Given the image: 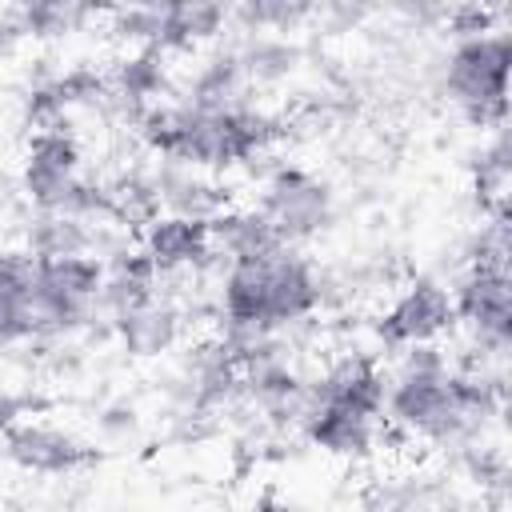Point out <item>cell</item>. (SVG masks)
I'll return each mask as SVG.
<instances>
[{
	"label": "cell",
	"mask_w": 512,
	"mask_h": 512,
	"mask_svg": "<svg viewBox=\"0 0 512 512\" xmlns=\"http://www.w3.org/2000/svg\"><path fill=\"white\" fill-rule=\"evenodd\" d=\"M96 8L100 0H16V20L36 40H60L80 32Z\"/></svg>",
	"instance_id": "cell-20"
},
{
	"label": "cell",
	"mask_w": 512,
	"mask_h": 512,
	"mask_svg": "<svg viewBox=\"0 0 512 512\" xmlns=\"http://www.w3.org/2000/svg\"><path fill=\"white\" fill-rule=\"evenodd\" d=\"M312 388H316L320 400L356 404L364 412H384V396H388V380L376 368V360H368V356H344V360H336Z\"/></svg>",
	"instance_id": "cell-15"
},
{
	"label": "cell",
	"mask_w": 512,
	"mask_h": 512,
	"mask_svg": "<svg viewBox=\"0 0 512 512\" xmlns=\"http://www.w3.org/2000/svg\"><path fill=\"white\" fill-rule=\"evenodd\" d=\"M244 92H248V80H244V68L236 60V52H220L196 72V80L188 88V104H196V108H236V104H244Z\"/></svg>",
	"instance_id": "cell-22"
},
{
	"label": "cell",
	"mask_w": 512,
	"mask_h": 512,
	"mask_svg": "<svg viewBox=\"0 0 512 512\" xmlns=\"http://www.w3.org/2000/svg\"><path fill=\"white\" fill-rule=\"evenodd\" d=\"M296 56H300V52H296L288 40L272 36V32H252V40L236 52L248 88H252V84H276V80H284V76L296 68Z\"/></svg>",
	"instance_id": "cell-23"
},
{
	"label": "cell",
	"mask_w": 512,
	"mask_h": 512,
	"mask_svg": "<svg viewBox=\"0 0 512 512\" xmlns=\"http://www.w3.org/2000/svg\"><path fill=\"white\" fill-rule=\"evenodd\" d=\"M300 428L320 452L344 456V460H360L376 444L380 412H364L356 404H340V400H320L316 396V404H312V412L304 416Z\"/></svg>",
	"instance_id": "cell-10"
},
{
	"label": "cell",
	"mask_w": 512,
	"mask_h": 512,
	"mask_svg": "<svg viewBox=\"0 0 512 512\" xmlns=\"http://www.w3.org/2000/svg\"><path fill=\"white\" fill-rule=\"evenodd\" d=\"M504 188H508V132L500 124L496 140L476 160V200H480V208H488V212L504 208Z\"/></svg>",
	"instance_id": "cell-25"
},
{
	"label": "cell",
	"mask_w": 512,
	"mask_h": 512,
	"mask_svg": "<svg viewBox=\"0 0 512 512\" xmlns=\"http://www.w3.org/2000/svg\"><path fill=\"white\" fill-rule=\"evenodd\" d=\"M152 184H156V200H160L168 212L196 216V220H212V216L224 212V192H220L212 180H204L200 168H192V164L168 160Z\"/></svg>",
	"instance_id": "cell-17"
},
{
	"label": "cell",
	"mask_w": 512,
	"mask_h": 512,
	"mask_svg": "<svg viewBox=\"0 0 512 512\" xmlns=\"http://www.w3.org/2000/svg\"><path fill=\"white\" fill-rule=\"evenodd\" d=\"M156 276L160 268L148 260V252H120L112 260V268L104 272L100 284V308H108L112 316L144 304L148 296H156Z\"/></svg>",
	"instance_id": "cell-19"
},
{
	"label": "cell",
	"mask_w": 512,
	"mask_h": 512,
	"mask_svg": "<svg viewBox=\"0 0 512 512\" xmlns=\"http://www.w3.org/2000/svg\"><path fill=\"white\" fill-rule=\"evenodd\" d=\"M164 64H160V52L156 48H144V52H136V56H128V60H120V68H116V76H112V100H120L128 112H148L152 108V100L164 92Z\"/></svg>",
	"instance_id": "cell-21"
},
{
	"label": "cell",
	"mask_w": 512,
	"mask_h": 512,
	"mask_svg": "<svg viewBox=\"0 0 512 512\" xmlns=\"http://www.w3.org/2000/svg\"><path fill=\"white\" fill-rule=\"evenodd\" d=\"M4 456L24 468V472H36V476H68L76 468H84L92 460V448L64 432V428H52V424H12L4 432Z\"/></svg>",
	"instance_id": "cell-9"
},
{
	"label": "cell",
	"mask_w": 512,
	"mask_h": 512,
	"mask_svg": "<svg viewBox=\"0 0 512 512\" xmlns=\"http://www.w3.org/2000/svg\"><path fill=\"white\" fill-rule=\"evenodd\" d=\"M240 392V364L224 340L200 344L188 356V400L192 408H220Z\"/></svg>",
	"instance_id": "cell-14"
},
{
	"label": "cell",
	"mask_w": 512,
	"mask_h": 512,
	"mask_svg": "<svg viewBox=\"0 0 512 512\" xmlns=\"http://www.w3.org/2000/svg\"><path fill=\"white\" fill-rule=\"evenodd\" d=\"M112 320H116V336H120L124 352L140 356V360L164 356L180 340V312L172 300H160V296H148L144 304H136Z\"/></svg>",
	"instance_id": "cell-13"
},
{
	"label": "cell",
	"mask_w": 512,
	"mask_h": 512,
	"mask_svg": "<svg viewBox=\"0 0 512 512\" xmlns=\"http://www.w3.org/2000/svg\"><path fill=\"white\" fill-rule=\"evenodd\" d=\"M236 16L248 32H288L308 16V0H240Z\"/></svg>",
	"instance_id": "cell-26"
},
{
	"label": "cell",
	"mask_w": 512,
	"mask_h": 512,
	"mask_svg": "<svg viewBox=\"0 0 512 512\" xmlns=\"http://www.w3.org/2000/svg\"><path fill=\"white\" fill-rule=\"evenodd\" d=\"M320 300L324 276L288 244L256 260H232L220 284L224 324L248 332H280L312 316Z\"/></svg>",
	"instance_id": "cell-2"
},
{
	"label": "cell",
	"mask_w": 512,
	"mask_h": 512,
	"mask_svg": "<svg viewBox=\"0 0 512 512\" xmlns=\"http://www.w3.org/2000/svg\"><path fill=\"white\" fill-rule=\"evenodd\" d=\"M468 264H480V268H508V220H504V208L492 212L488 224H480L472 248H468Z\"/></svg>",
	"instance_id": "cell-27"
},
{
	"label": "cell",
	"mask_w": 512,
	"mask_h": 512,
	"mask_svg": "<svg viewBox=\"0 0 512 512\" xmlns=\"http://www.w3.org/2000/svg\"><path fill=\"white\" fill-rule=\"evenodd\" d=\"M56 332H64V324L40 292V276L28 288L0 292V348L24 344V340H44V336H56Z\"/></svg>",
	"instance_id": "cell-16"
},
{
	"label": "cell",
	"mask_w": 512,
	"mask_h": 512,
	"mask_svg": "<svg viewBox=\"0 0 512 512\" xmlns=\"http://www.w3.org/2000/svg\"><path fill=\"white\" fill-rule=\"evenodd\" d=\"M452 312L456 320L472 332L480 352L504 356L508 352V332H512V284L508 268H480L468 264L452 292Z\"/></svg>",
	"instance_id": "cell-6"
},
{
	"label": "cell",
	"mask_w": 512,
	"mask_h": 512,
	"mask_svg": "<svg viewBox=\"0 0 512 512\" xmlns=\"http://www.w3.org/2000/svg\"><path fill=\"white\" fill-rule=\"evenodd\" d=\"M140 132L156 156L212 172V168H232L260 156L280 136V124L268 112L248 104H236V108L152 104L148 112H140Z\"/></svg>",
	"instance_id": "cell-1"
},
{
	"label": "cell",
	"mask_w": 512,
	"mask_h": 512,
	"mask_svg": "<svg viewBox=\"0 0 512 512\" xmlns=\"http://www.w3.org/2000/svg\"><path fill=\"white\" fill-rule=\"evenodd\" d=\"M228 24V0H156V52L192 48L220 36Z\"/></svg>",
	"instance_id": "cell-12"
},
{
	"label": "cell",
	"mask_w": 512,
	"mask_h": 512,
	"mask_svg": "<svg viewBox=\"0 0 512 512\" xmlns=\"http://www.w3.org/2000/svg\"><path fill=\"white\" fill-rule=\"evenodd\" d=\"M260 212L280 232V240L296 244V240H308L320 228H328V220H332V188L320 176L304 172V168H276L264 180Z\"/></svg>",
	"instance_id": "cell-5"
},
{
	"label": "cell",
	"mask_w": 512,
	"mask_h": 512,
	"mask_svg": "<svg viewBox=\"0 0 512 512\" xmlns=\"http://www.w3.org/2000/svg\"><path fill=\"white\" fill-rule=\"evenodd\" d=\"M92 232L84 228L80 216H68V212H44L32 232H28V248L36 256H76V252H88L92 248Z\"/></svg>",
	"instance_id": "cell-24"
},
{
	"label": "cell",
	"mask_w": 512,
	"mask_h": 512,
	"mask_svg": "<svg viewBox=\"0 0 512 512\" xmlns=\"http://www.w3.org/2000/svg\"><path fill=\"white\" fill-rule=\"evenodd\" d=\"M452 324H456L452 292L424 276V280H412L392 300V308L376 324V336L388 348H408V344H428V340L444 336Z\"/></svg>",
	"instance_id": "cell-7"
},
{
	"label": "cell",
	"mask_w": 512,
	"mask_h": 512,
	"mask_svg": "<svg viewBox=\"0 0 512 512\" xmlns=\"http://www.w3.org/2000/svg\"><path fill=\"white\" fill-rule=\"evenodd\" d=\"M24 408H28V400L24 396H16V392H8V388H0V436L24 416Z\"/></svg>",
	"instance_id": "cell-28"
},
{
	"label": "cell",
	"mask_w": 512,
	"mask_h": 512,
	"mask_svg": "<svg viewBox=\"0 0 512 512\" xmlns=\"http://www.w3.org/2000/svg\"><path fill=\"white\" fill-rule=\"evenodd\" d=\"M508 64H512V44L508 36L484 32L456 40L448 68H444V88L452 104L480 128H500L508 112Z\"/></svg>",
	"instance_id": "cell-4"
},
{
	"label": "cell",
	"mask_w": 512,
	"mask_h": 512,
	"mask_svg": "<svg viewBox=\"0 0 512 512\" xmlns=\"http://www.w3.org/2000/svg\"><path fill=\"white\" fill-rule=\"evenodd\" d=\"M212 224V248H220V256L232 260H256V256H268L276 248H284L288 240H280V232L264 220L260 208L252 212H220L208 220Z\"/></svg>",
	"instance_id": "cell-18"
},
{
	"label": "cell",
	"mask_w": 512,
	"mask_h": 512,
	"mask_svg": "<svg viewBox=\"0 0 512 512\" xmlns=\"http://www.w3.org/2000/svg\"><path fill=\"white\" fill-rule=\"evenodd\" d=\"M24 192L40 212H68L80 220L112 212L108 188L84 180L80 144L64 132V124L32 132V144L24 156Z\"/></svg>",
	"instance_id": "cell-3"
},
{
	"label": "cell",
	"mask_w": 512,
	"mask_h": 512,
	"mask_svg": "<svg viewBox=\"0 0 512 512\" xmlns=\"http://www.w3.org/2000/svg\"><path fill=\"white\" fill-rule=\"evenodd\" d=\"M100 284H104V268L88 252L48 256V260L40 256V292L56 308L64 332H72L92 316V308L100 304Z\"/></svg>",
	"instance_id": "cell-8"
},
{
	"label": "cell",
	"mask_w": 512,
	"mask_h": 512,
	"mask_svg": "<svg viewBox=\"0 0 512 512\" xmlns=\"http://www.w3.org/2000/svg\"><path fill=\"white\" fill-rule=\"evenodd\" d=\"M144 252L160 268V276L196 268L212 256V224L196 216H180V212L152 216L144 224Z\"/></svg>",
	"instance_id": "cell-11"
}]
</instances>
